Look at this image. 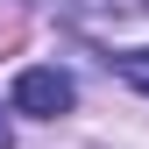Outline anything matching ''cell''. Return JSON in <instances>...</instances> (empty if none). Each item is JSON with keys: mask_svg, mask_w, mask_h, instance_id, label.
I'll list each match as a JSON object with an SVG mask.
<instances>
[{"mask_svg": "<svg viewBox=\"0 0 149 149\" xmlns=\"http://www.w3.org/2000/svg\"><path fill=\"white\" fill-rule=\"evenodd\" d=\"M78 100V92H71V78L57 64H36V71H22V78H14V114H36V121H57L64 107Z\"/></svg>", "mask_w": 149, "mask_h": 149, "instance_id": "cell-1", "label": "cell"}, {"mask_svg": "<svg viewBox=\"0 0 149 149\" xmlns=\"http://www.w3.org/2000/svg\"><path fill=\"white\" fill-rule=\"evenodd\" d=\"M107 64H114L135 92H149V50H121V57H107Z\"/></svg>", "mask_w": 149, "mask_h": 149, "instance_id": "cell-2", "label": "cell"}, {"mask_svg": "<svg viewBox=\"0 0 149 149\" xmlns=\"http://www.w3.org/2000/svg\"><path fill=\"white\" fill-rule=\"evenodd\" d=\"M7 50H22V22H14V14H0V57H7Z\"/></svg>", "mask_w": 149, "mask_h": 149, "instance_id": "cell-3", "label": "cell"}, {"mask_svg": "<svg viewBox=\"0 0 149 149\" xmlns=\"http://www.w3.org/2000/svg\"><path fill=\"white\" fill-rule=\"evenodd\" d=\"M0 149H14V128H7V114H0Z\"/></svg>", "mask_w": 149, "mask_h": 149, "instance_id": "cell-4", "label": "cell"}, {"mask_svg": "<svg viewBox=\"0 0 149 149\" xmlns=\"http://www.w3.org/2000/svg\"><path fill=\"white\" fill-rule=\"evenodd\" d=\"M135 7H149V0H135Z\"/></svg>", "mask_w": 149, "mask_h": 149, "instance_id": "cell-5", "label": "cell"}]
</instances>
